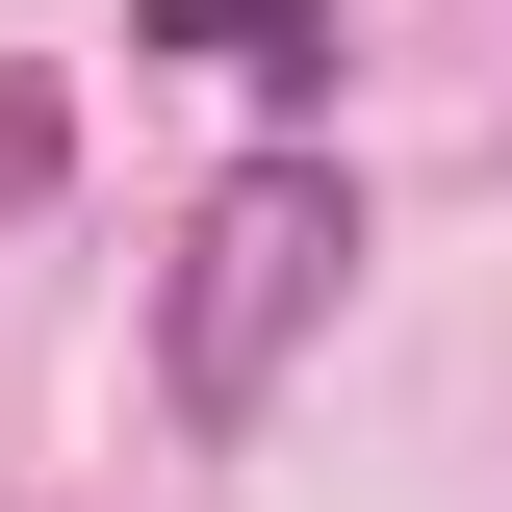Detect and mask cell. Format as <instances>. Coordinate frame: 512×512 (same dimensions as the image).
Masks as SVG:
<instances>
[{
  "instance_id": "1",
  "label": "cell",
  "mask_w": 512,
  "mask_h": 512,
  "mask_svg": "<svg viewBox=\"0 0 512 512\" xmlns=\"http://www.w3.org/2000/svg\"><path fill=\"white\" fill-rule=\"evenodd\" d=\"M359 282V180L333 154H231L180 205V282H154V384H180V436H256V384L308 359V308Z\"/></svg>"
},
{
  "instance_id": "2",
  "label": "cell",
  "mask_w": 512,
  "mask_h": 512,
  "mask_svg": "<svg viewBox=\"0 0 512 512\" xmlns=\"http://www.w3.org/2000/svg\"><path fill=\"white\" fill-rule=\"evenodd\" d=\"M154 52H180V77H256V103H308V77H333V0H154Z\"/></svg>"
}]
</instances>
